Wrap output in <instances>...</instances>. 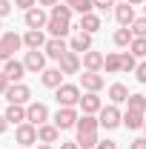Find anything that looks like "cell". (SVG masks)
I'll list each match as a JSON object with an SVG mask.
<instances>
[{
    "label": "cell",
    "instance_id": "cell-1",
    "mask_svg": "<svg viewBox=\"0 0 146 149\" xmlns=\"http://www.w3.org/2000/svg\"><path fill=\"white\" fill-rule=\"evenodd\" d=\"M74 129H77V146L80 149H95L97 143H100V138H97L100 120H97L95 115H80Z\"/></svg>",
    "mask_w": 146,
    "mask_h": 149
},
{
    "label": "cell",
    "instance_id": "cell-2",
    "mask_svg": "<svg viewBox=\"0 0 146 149\" xmlns=\"http://www.w3.org/2000/svg\"><path fill=\"white\" fill-rule=\"evenodd\" d=\"M146 120V95L135 92L126 100V112H123V126L126 129H143Z\"/></svg>",
    "mask_w": 146,
    "mask_h": 149
},
{
    "label": "cell",
    "instance_id": "cell-3",
    "mask_svg": "<svg viewBox=\"0 0 146 149\" xmlns=\"http://www.w3.org/2000/svg\"><path fill=\"white\" fill-rule=\"evenodd\" d=\"M80 86H74V83H63V86H57L55 89V100L57 106H77L80 103Z\"/></svg>",
    "mask_w": 146,
    "mask_h": 149
},
{
    "label": "cell",
    "instance_id": "cell-4",
    "mask_svg": "<svg viewBox=\"0 0 146 149\" xmlns=\"http://www.w3.org/2000/svg\"><path fill=\"white\" fill-rule=\"evenodd\" d=\"M23 46V37L17 32H3L0 35V60H12V55Z\"/></svg>",
    "mask_w": 146,
    "mask_h": 149
},
{
    "label": "cell",
    "instance_id": "cell-5",
    "mask_svg": "<svg viewBox=\"0 0 146 149\" xmlns=\"http://www.w3.org/2000/svg\"><path fill=\"white\" fill-rule=\"evenodd\" d=\"M97 120H100L103 129H117V126L123 123V112L117 109L115 103H109V106H103V109L97 112Z\"/></svg>",
    "mask_w": 146,
    "mask_h": 149
},
{
    "label": "cell",
    "instance_id": "cell-6",
    "mask_svg": "<svg viewBox=\"0 0 146 149\" xmlns=\"http://www.w3.org/2000/svg\"><path fill=\"white\" fill-rule=\"evenodd\" d=\"M77 118H80V115H77V109H74V106H60V109L55 112V118H52V123L63 132V129L77 126Z\"/></svg>",
    "mask_w": 146,
    "mask_h": 149
},
{
    "label": "cell",
    "instance_id": "cell-7",
    "mask_svg": "<svg viewBox=\"0 0 146 149\" xmlns=\"http://www.w3.org/2000/svg\"><path fill=\"white\" fill-rule=\"evenodd\" d=\"M6 100L9 103H20V106H29L32 103V89L26 83H12L6 89Z\"/></svg>",
    "mask_w": 146,
    "mask_h": 149
},
{
    "label": "cell",
    "instance_id": "cell-8",
    "mask_svg": "<svg viewBox=\"0 0 146 149\" xmlns=\"http://www.w3.org/2000/svg\"><path fill=\"white\" fill-rule=\"evenodd\" d=\"M26 120L35 123V126H43V123L49 120V106L40 103V100H32V103L26 106Z\"/></svg>",
    "mask_w": 146,
    "mask_h": 149
},
{
    "label": "cell",
    "instance_id": "cell-9",
    "mask_svg": "<svg viewBox=\"0 0 146 149\" xmlns=\"http://www.w3.org/2000/svg\"><path fill=\"white\" fill-rule=\"evenodd\" d=\"M23 66H26V72H32V74L43 72L46 69V52L43 49H29L26 57H23Z\"/></svg>",
    "mask_w": 146,
    "mask_h": 149
},
{
    "label": "cell",
    "instance_id": "cell-10",
    "mask_svg": "<svg viewBox=\"0 0 146 149\" xmlns=\"http://www.w3.org/2000/svg\"><path fill=\"white\" fill-rule=\"evenodd\" d=\"M15 141H17L20 146H35V143H40V141H37V126L29 123V120L20 123L17 129H15Z\"/></svg>",
    "mask_w": 146,
    "mask_h": 149
},
{
    "label": "cell",
    "instance_id": "cell-11",
    "mask_svg": "<svg viewBox=\"0 0 146 149\" xmlns=\"http://www.w3.org/2000/svg\"><path fill=\"white\" fill-rule=\"evenodd\" d=\"M23 23H26V29H46L49 15L43 12V6H35V9L23 12Z\"/></svg>",
    "mask_w": 146,
    "mask_h": 149
},
{
    "label": "cell",
    "instance_id": "cell-12",
    "mask_svg": "<svg viewBox=\"0 0 146 149\" xmlns=\"http://www.w3.org/2000/svg\"><path fill=\"white\" fill-rule=\"evenodd\" d=\"M57 66H60V72H63V74H77L80 69H83V57L77 55V52H72V49H69L66 55L57 60Z\"/></svg>",
    "mask_w": 146,
    "mask_h": 149
},
{
    "label": "cell",
    "instance_id": "cell-13",
    "mask_svg": "<svg viewBox=\"0 0 146 149\" xmlns=\"http://www.w3.org/2000/svg\"><path fill=\"white\" fill-rule=\"evenodd\" d=\"M46 29H49V35H52V37H66L69 32H72V20L49 15V23H46Z\"/></svg>",
    "mask_w": 146,
    "mask_h": 149
},
{
    "label": "cell",
    "instance_id": "cell-14",
    "mask_svg": "<svg viewBox=\"0 0 146 149\" xmlns=\"http://www.w3.org/2000/svg\"><path fill=\"white\" fill-rule=\"evenodd\" d=\"M43 52H46V57H52V60H60V57L69 52V46H66L63 37H49L46 46H43Z\"/></svg>",
    "mask_w": 146,
    "mask_h": 149
},
{
    "label": "cell",
    "instance_id": "cell-15",
    "mask_svg": "<svg viewBox=\"0 0 146 149\" xmlns=\"http://www.w3.org/2000/svg\"><path fill=\"white\" fill-rule=\"evenodd\" d=\"M80 86H83L86 92H100V89L106 86V80H103L100 72H83L80 74Z\"/></svg>",
    "mask_w": 146,
    "mask_h": 149
},
{
    "label": "cell",
    "instance_id": "cell-16",
    "mask_svg": "<svg viewBox=\"0 0 146 149\" xmlns=\"http://www.w3.org/2000/svg\"><path fill=\"white\" fill-rule=\"evenodd\" d=\"M63 77H66V74L60 72V66L43 69V72H40V83H43L46 89H57V86H63Z\"/></svg>",
    "mask_w": 146,
    "mask_h": 149
},
{
    "label": "cell",
    "instance_id": "cell-17",
    "mask_svg": "<svg viewBox=\"0 0 146 149\" xmlns=\"http://www.w3.org/2000/svg\"><path fill=\"white\" fill-rule=\"evenodd\" d=\"M80 109H83V115H97V112L103 109V100L97 97V92H86L83 97H80V103H77Z\"/></svg>",
    "mask_w": 146,
    "mask_h": 149
},
{
    "label": "cell",
    "instance_id": "cell-18",
    "mask_svg": "<svg viewBox=\"0 0 146 149\" xmlns=\"http://www.w3.org/2000/svg\"><path fill=\"white\" fill-rule=\"evenodd\" d=\"M46 40H49V37L43 35V29H26V35H23V46H26V49H43Z\"/></svg>",
    "mask_w": 146,
    "mask_h": 149
},
{
    "label": "cell",
    "instance_id": "cell-19",
    "mask_svg": "<svg viewBox=\"0 0 146 149\" xmlns=\"http://www.w3.org/2000/svg\"><path fill=\"white\" fill-rule=\"evenodd\" d=\"M115 20L120 26H132L135 23V6L132 3H117L115 6Z\"/></svg>",
    "mask_w": 146,
    "mask_h": 149
},
{
    "label": "cell",
    "instance_id": "cell-20",
    "mask_svg": "<svg viewBox=\"0 0 146 149\" xmlns=\"http://www.w3.org/2000/svg\"><path fill=\"white\" fill-rule=\"evenodd\" d=\"M3 72H6V77L12 80V83H20L23 80V74H26V66H23V60H6V66H3Z\"/></svg>",
    "mask_w": 146,
    "mask_h": 149
},
{
    "label": "cell",
    "instance_id": "cell-21",
    "mask_svg": "<svg viewBox=\"0 0 146 149\" xmlns=\"http://www.w3.org/2000/svg\"><path fill=\"white\" fill-rule=\"evenodd\" d=\"M69 49L77 52V55H86V52L92 49V35H89V32H77V35L69 40Z\"/></svg>",
    "mask_w": 146,
    "mask_h": 149
},
{
    "label": "cell",
    "instance_id": "cell-22",
    "mask_svg": "<svg viewBox=\"0 0 146 149\" xmlns=\"http://www.w3.org/2000/svg\"><path fill=\"white\" fill-rule=\"evenodd\" d=\"M80 57H83V72H100V69H103V57H106V55L89 49L86 55H80Z\"/></svg>",
    "mask_w": 146,
    "mask_h": 149
},
{
    "label": "cell",
    "instance_id": "cell-23",
    "mask_svg": "<svg viewBox=\"0 0 146 149\" xmlns=\"http://www.w3.org/2000/svg\"><path fill=\"white\" fill-rule=\"evenodd\" d=\"M57 138H60V129H57L55 123L37 126V141H40V143H57Z\"/></svg>",
    "mask_w": 146,
    "mask_h": 149
},
{
    "label": "cell",
    "instance_id": "cell-24",
    "mask_svg": "<svg viewBox=\"0 0 146 149\" xmlns=\"http://www.w3.org/2000/svg\"><path fill=\"white\" fill-rule=\"evenodd\" d=\"M3 115H6V120L15 123V126L26 123V106H20V103H9V109L3 112Z\"/></svg>",
    "mask_w": 146,
    "mask_h": 149
},
{
    "label": "cell",
    "instance_id": "cell-25",
    "mask_svg": "<svg viewBox=\"0 0 146 149\" xmlns=\"http://www.w3.org/2000/svg\"><path fill=\"white\" fill-rule=\"evenodd\" d=\"M77 29H80V32H89V35H95V32L100 29V17H97L95 12H89V15H80Z\"/></svg>",
    "mask_w": 146,
    "mask_h": 149
},
{
    "label": "cell",
    "instance_id": "cell-26",
    "mask_svg": "<svg viewBox=\"0 0 146 149\" xmlns=\"http://www.w3.org/2000/svg\"><path fill=\"white\" fill-rule=\"evenodd\" d=\"M115 46H120V49H126V46H132V40H135V35H132V29L129 26H120L117 32H115Z\"/></svg>",
    "mask_w": 146,
    "mask_h": 149
},
{
    "label": "cell",
    "instance_id": "cell-27",
    "mask_svg": "<svg viewBox=\"0 0 146 149\" xmlns=\"http://www.w3.org/2000/svg\"><path fill=\"white\" fill-rule=\"evenodd\" d=\"M109 97H112L115 106H117V103H126V100H129V89L123 86V83H112V86H109Z\"/></svg>",
    "mask_w": 146,
    "mask_h": 149
},
{
    "label": "cell",
    "instance_id": "cell-28",
    "mask_svg": "<svg viewBox=\"0 0 146 149\" xmlns=\"http://www.w3.org/2000/svg\"><path fill=\"white\" fill-rule=\"evenodd\" d=\"M63 3H66L72 12H77V15H89L92 9H95V3H92V0H63Z\"/></svg>",
    "mask_w": 146,
    "mask_h": 149
},
{
    "label": "cell",
    "instance_id": "cell-29",
    "mask_svg": "<svg viewBox=\"0 0 146 149\" xmlns=\"http://www.w3.org/2000/svg\"><path fill=\"white\" fill-rule=\"evenodd\" d=\"M103 69H106L109 74L120 72V52H109V55L103 57Z\"/></svg>",
    "mask_w": 146,
    "mask_h": 149
},
{
    "label": "cell",
    "instance_id": "cell-30",
    "mask_svg": "<svg viewBox=\"0 0 146 149\" xmlns=\"http://www.w3.org/2000/svg\"><path fill=\"white\" fill-rule=\"evenodd\" d=\"M138 69V57L132 52H120V72H135Z\"/></svg>",
    "mask_w": 146,
    "mask_h": 149
},
{
    "label": "cell",
    "instance_id": "cell-31",
    "mask_svg": "<svg viewBox=\"0 0 146 149\" xmlns=\"http://www.w3.org/2000/svg\"><path fill=\"white\" fill-rule=\"evenodd\" d=\"M129 52L135 57H146V37H135L132 46H129Z\"/></svg>",
    "mask_w": 146,
    "mask_h": 149
},
{
    "label": "cell",
    "instance_id": "cell-32",
    "mask_svg": "<svg viewBox=\"0 0 146 149\" xmlns=\"http://www.w3.org/2000/svg\"><path fill=\"white\" fill-rule=\"evenodd\" d=\"M49 15H55V17H66V20H72V9H69L66 3H57V6H52V9H49Z\"/></svg>",
    "mask_w": 146,
    "mask_h": 149
},
{
    "label": "cell",
    "instance_id": "cell-33",
    "mask_svg": "<svg viewBox=\"0 0 146 149\" xmlns=\"http://www.w3.org/2000/svg\"><path fill=\"white\" fill-rule=\"evenodd\" d=\"M135 37H146V17H135V23L129 26Z\"/></svg>",
    "mask_w": 146,
    "mask_h": 149
},
{
    "label": "cell",
    "instance_id": "cell-34",
    "mask_svg": "<svg viewBox=\"0 0 146 149\" xmlns=\"http://www.w3.org/2000/svg\"><path fill=\"white\" fill-rule=\"evenodd\" d=\"M35 6H37V0H15V9H23V12H29Z\"/></svg>",
    "mask_w": 146,
    "mask_h": 149
},
{
    "label": "cell",
    "instance_id": "cell-35",
    "mask_svg": "<svg viewBox=\"0 0 146 149\" xmlns=\"http://www.w3.org/2000/svg\"><path fill=\"white\" fill-rule=\"evenodd\" d=\"M135 77H138V83H146V63H138V69H135Z\"/></svg>",
    "mask_w": 146,
    "mask_h": 149
},
{
    "label": "cell",
    "instance_id": "cell-36",
    "mask_svg": "<svg viewBox=\"0 0 146 149\" xmlns=\"http://www.w3.org/2000/svg\"><path fill=\"white\" fill-rule=\"evenodd\" d=\"M12 9H15V6H12V0H0V17H6Z\"/></svg>",
    "mask_w": 146,
    "mask_h": 149
},
{
    "label": "cell",
    "instance_id": "cell-37",
    "mask_svg": "<svg viewBox=\"0 0 146 149\" xmlns=\"http://www.w3.org/2000/svg\"><path fill=\"white\" fill-rule=\"evenodd\" d=\"M12 86V80L6 77V72H0V95H6V89Z\"/></svg>",
    "mask_w": 146,
    "mask_h": 149
},
{
    "label": "cell",
    "instance_id": "cell-38",
    "mask_svg": "<svg viewBox=\"0 0 146 149\" xmlns=\"http://www.w3.org/2000/svg\"><path fill=\"white\" fill-rule=\"evenodd\" d=\"M129 149H146V135L143 138H135V141L129 143Z\"/></svg>",
    "mask_w": 146,
    "mask_h": 149
},
{
    "label": "cell",
    "instance_id": "cell-39",
    "mask_svg": "<svg viewBox=\"0 0 146 149\" xmlns=\"http://www.w3.org/2000/svg\"><path fill=\"white\" fill-rule=\"evenodd\" d=\"M92 3H95V9H103V12H106L109 6H115V0H92Z\"/></svg>",
    "mask_w": 146,
    "mask_h": 149
},
{
    "label": "cell",
    "instance_id": "cell-40",
    "mask_svg": "<svg viewBox=\"0 0 146 149\" xmlns=\"http://www.w3.org/2000/svg\"><path fill=\"white\" fill-rule=\"evenodd\" d=\"M95 149H117V143L106 138V141H100V143H97V146H95Z\"/></svg>",
    "mask_w": 146,
    "mask_h": 149
},
{
    "label": "cell",
    "instance_id": "cell-41",
    "mask_svg": "<svg viewBox=\"0 0 146 149\" xmlns=\"http://www.w3.org/2000/svg\"><path fill=\"white\" fill-rule=\"evenodd\" d=\"M60 149H80V146H77V141H66V143H60Z\"/></svg>",
    "mask_w": 146,
    "mask_h": 149
},
{
    "label": "cell",
    "instance_id": "cell-42",
    "mask_svg": "<svg viewBox=\"0 0 146 149\" xmlns=\"http://www.w3.org/2000/svg\"><path fill=\"white\" fill-rule=\"evenodd\" d=\"M9 129V120H6V115H0V135Z\"/></svg>",
    "mask_w": 146,
    "mask_h": 149
},
{
    "label": "cell",
    "instance_id": "cell-43",
    "mask_svg": "<svg viewBox=\"0 0 146 149\" xmlns=\"http://www.w3.org/2000/svg\"><path fill=\"white\" fill-rule=\"evenodd\" d=\"M57 3H60V0H37V6H49V9L57 6Z\"/></svg>",
    "mask_w": 146,
    "mask_h": 149
},
{
    "label": "cell",
    "instance_id": "cell-44",
    "mask_svg": "<svg viewBox=\"0 0 146 149\" xmlns=\"http://www.w3.org/2000/svg\"><path fill=\"white\" fill-rule=\"evenodd\" d=\"M35 149H55V146H52V143H37Z\"/></svg>",
    "mask_w": 146,
    "mask_h": 149
},
{
    "label": "cell",
    "instance_id": "cell-45",
    "mask_svg": "<svg viewBox=\"0 0 146 149\" xmlns=\"http://www.w3.org/2000/svg\"><path fill=\"white\" fill-rule=\"evenodd\" d=\"M126 3H132V6H140V3H146V0H126Z\"/></svg>",
    "mask_w": 146,
    "mask_h": 149
},
{
    "label": "cell",
    "instance_id": "cell-46",
    "mask_svg": "<svg viewBox=\"0 0 146 149\" xmlns=\"http://www.w3.org/2000/svg\"><path fill=\"white\" fill-rule=\"evenodd\" d=\"M0 35H3V17H0Z\"/></svg>",
    "mask_w": 146,
    "mask_h": 149
},
{
    "label": "cell",
    "instance_id": "cell-47",
    "mask_svg": "<svg viewBox=\"0 0 146 149\" xmlns=\"http://www.w3.org/2000/svg\"><path fill=\"white\" fill-rule=\"evenodd\" d=\"M143 17H146V3H143Z\"/></svg>",
    "mask_w": 146,
    "mask_h": 149
},
{
    "label": "cell",
    "instance_id": "cell-48",
    "mask_svg": "<svg viewBox=\"0 0 146 149\" xmlns=\"http://www.w3.org/2000/svg\"><path fill=\"white\" fill-rule=\"evenodd\" d=\"M143 135H146V120H143Z\"/></svg>",
    "mask_w": 146,
    "mask_h": 149
},
{
    "label": "cell",
    "instance_id": "cell-49",
    "mask_svg": "<svg viewBox=\"0 0 146 149\" xmlns=\"http://www.w3.org/2000/svg\"><path fill=\"white\" fill-rule=\"evenodd\" d=\"M115 3H126V0H115Z\"/></svg>",
    "mask_w": 146,
    "mask_h": 149
}]
</instances>
